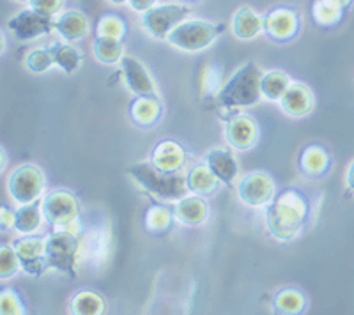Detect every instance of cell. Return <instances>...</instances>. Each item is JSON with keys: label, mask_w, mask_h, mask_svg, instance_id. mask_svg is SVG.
Here are the masks:
<instances>
[{"label": "cell", "mask_w": 354, "mask_h": 315, "mask_svg": "<svg viewBox=\"0 0 354 315\" xmlns=\"http://www.w3.org/2000/svg\"><path fill=\"white\" fill-rule=\"evenodd\" d=\"M306 204L298 191H286L268 207V227L274 238L289 241L301 231Z\"/></svg>", "instance_id": "cell-1"}, {"label": "cell", "mask_w": 354, "mask_h": 315, "mask_svg": "<svg viewBox=\"0 0 354 315\" xmlns=\"http://www.w3.org/2000/svg\"><path fill=\"white\" fill-rule=\"evenodd\" d=\"M128 174L142 188L163 200H179V198H185L189 191L186 178L176 174V172H165V170H160L158 166L147 165V163L129 166Z\"/></svg>", "instance_id": "cell-2"}, {"label": "cell", "mask_w": 354, "mask_h": 315, "mask_svg": "<svg viewBox=\"0 0 354 315\" xmlns=\"http://www.w3.org/2000/svg\"><path fill=\"white\" fill-rule=\"evenodd\" d=\"M262 77L264 75L261 73V69L254 62H248L241 69H238L234 77L223 85V89L218 94V102L223 106L254 105L262 96Z\"/></svg>", "instance_id": "cell-3"}, {"label": "cell", "mask_w": 354, "mask_h": 315, "mask_svg": "<svg viewBox=\"0 0 354 315\" xmlns=\"http://www.w3.org/2000/svg\"><path fill=\"white\" fill-rule=\"evenodd\" d=\"M220 27L205 20H185L169 34L167 41L185 52L204 50L216 39Z\"/></svg>", "instance_id": "cell-4"}, {"label": "cell", "mask_w": 354, "mask_h": 315, "mask_svg": "<svg viewBox=\"0 0 354 315\" xmlns=\"http://www.w3.org/2000/svg\"><path fill=\"white\" fill-rule=\"evenodd\" d=\"M46 266L55 267L61 273L75 276V260L78 254V241L68 231H57L44 242Z\"/></svg>", "instance_id": "cell-5"}, {"label": "cell", "mask_w": 354, "mask_h": 315, "mask_svg": "<svg viewBox=\"0 0 354 315\" xmlns=\"http://www.w3.org/2000/svg\"><path fill=\"white\" fill-rule=\"evenodd\" d=\"M189 9L183 4L154 6L142 15V25L158 39H165L179 23H183Z\"/></svg>", "instance_id": "cell-6"}, {"label": "cell", "mask_w": 354, "mask_h": 315, "mask_svg": "<svg viewBox=\"0 0 354 315\" xmlns=\"http://www.w3.org/2000/svg\"><path fill=\"white\" fill-rule=\"evenodd\" d=\"M44 178L41 170L34 165H21L9 178V193L11 197L21 204H30L39 198L43 191Z\"/></svg>", "instance_id": "cell-7"}, {"label": "cell", "mask_w": 354, "mask_h": 315, "mask_svg": "<svg viewBox=\"0 0 354 315\" xmlns=\"http://www.w3.org/2000/svg\"><path fill=\"white\" fill-rule=\"evenodd\" d=\"M8 28L17 39L28 41L48 34L52 28H55V20H53V17L43 15V12L30 8L9 18Z\"/></svg>", "instance_id": "cell-8"}, {"label": "cell", "mask_w": 354, "mask_h": 315, "mask_svg": "<svg viewBox=\"0 0 354 315\" xmlns=\"http://www.w3.org/2000/svg\"><path fill=\"white\" fill-rule=\"evenodd\" d=\"M43 216L52 225L68 227L71 225L78 216V204L71 193L66 191H53L46 195L43 200Z\"/></svg>", "instance_id": "cell-9"}, {"label": "cell", "mask_w": 354, "mask_h": 315, "mask_svg": "<svg viewBox=\"0 0 354 315\" xmlns=\"http://www.w3.org/2000/svg\"><path fill=\"white\" fill-rule=\"evenodd\" d=\"M239 197L248 206H266L273 200L274 184L268 175L264 174H250L241 181L238 188Z\"/></svg>", "instance_id": "cell-10"}, {"label": "cell", "mask_w": 354, "mask_h": 315, "mask_svg": "<svg viewBox=\"0 0 354 315\" xmlns=\"http://www.w3.org/2000/svg\"><path fill=\"white\" fill-rule=\"evenodd\" d=\"M122 71H124L126 84H128L129 90L135 93L137 96H156V89H154V82L151 75L147 73V69L142 62H138L135 57L126 55L121 61Z\"/></svg>", "instance_id": "cell-11"}, {"label": "cell", "mask_w": 354, "mask_h": 315, "mask_svg": "<svg viewBox=\"0 0 354 315\" xmlns=\"http://www.w3.org/2000/svg\"><path fill=\"white\" fill-rule=\"evenodd\" d=\"M15 251H17L20 264L24 269L30 275H39L46 269V248L44 242L37 238H27L20 239L15 245Z\"/></svg>", "instance_id": "cell-12"}, {"label": "cell", "mask_w": 354, "mask_h": 315, "mask_svg": "<svg viewBox=\"0 0 354 315\" xmlns=\"http://www.w3.org/2000/svg\"><path fill=\"white\" fill-rule=\"evenodd\" d=\"M227 140L236 149H250L257 142V126L250 117L238 115L227 126Z\"/></svg>", "instance_id": "cell-13"}, {"label": "cell", "mask_w": 354, "mask_h": 315, "mask_svg": "<svg viewBox=\"0 0 354 315\" xmlns=\"http://www.w3.org/2000/svg\"><path fill=\"white\" fill-rule=\"evenodd\" d=\"M282 102L283 110L294 117H303L314 106V96L308 87L301 84H290L287 93L283 94Z\"/></svg>", "instance_id": "cell-14"}, {"label": "cell", "mask_w": 354, "mask_h": 315, "mask_svg": "<svg viewBox=\"0 0 354 315\" xmlns=\"http://www.w3.org/2000/svg\"><path fill=\"white\" fill-rule=\"evenodd\" d=\"M55 30L62 39L73 43L87 36L88 21L80 11H66L55 20Z\"/></svg>", "instance_id": "cell-15"}, {"label": "cell", "mask_w": 354, "mask_h": 315, "mask_svg": "<svg viewBox=\"0 0 354 315\" xmlns=\"http://www.w3.org/2000/svg\"><path fill=\"white\" fill-rule=\"evenodd\" d=\"M185 162V151L176 142H161L153 153V165L165 172H176Z\"/></svg>", "instance_id": "cell-16"}, {"label": "cell", "mask_w": 354, "mask_h": 315, "mask_svg": "<svg viewBox=\"0 0 354 315\" xmlns=\"http://www.w3.org/2000/svg\"><path fill=\"white\" fill-rule=\"evenodd\" d=\"M264 28V21L257 12L248 8L239 9L232 18V32L239 39H254Z\"/></svg>", "instance_id": "cell-17"}, {"label": "cell", "mask_w": 354, "mask_h": 315, "mask_svg": "<svg viewBox=\"0 0 354 315\" xmlns=\"http://www.w3.org/2000/svg\"><path fill=\"white\" fill-rule=\"evenodd\" d=\"M207 166L221 182H232L238 175V163L225 149H213L207 153Z\"/></svg>", "instance_id": "cell-18"}, {"label": "cell", "mask_w": 354, "mask_h": 315, "mask_svg": "<svg viewBox=\"0 0 354 315\" xmlns=\"http://www.w3.org/2000/svg\"><path fill=\"white\" fill-rule=\"evenodd\" d=\"M298 28V20L292 11L287 9H278L266 18V30L274 37V39H289Z\"/></svg>", "instance_id": "cell-19"}, {"label": "cell", "mask_w": 354, "mask_h": 315, "mask_svg": "<svg viewBox=\"0 0 354 315\" xmlns=\"http://www.w3.org/2000/svg\"><path fill=\"white\" fill-rule=\"evenodd\" d=\"M176 216L186 225H201L207 218V206L201 197H185L177 204Z\"/></svg>", "instance_id": "cell-20"}, {"label": "cell", "mask_w": 354, "mask_h": 315, "mask_svg": "<svg viewBox=\"0 0 354 315\" xmlns=\"http://www.w3.org/2000/svg\"><path fill=\"white\" fill-rule=\"evenodd\" d=\"M220 179L213 174V170L207 165H198L192 169L186 175V182L192 193L197 195H209L218 188Z\"/></svg>", "instance_id": "cell-21"}, {"label": "cell", "mask_w": 354, "mask_h": 315, "mask_svg": "<svg viewBox=\"0 0 354 315\" xmlns=\"http://www.w3.org/2000/svg\"><path fill=\"white\" fill-rule=\"evenodd\" d=\"M93 52L96 59L103 64H115V62L122 61V45L121 39L109 36H97L94 41Z\"/></svg>", "instance_id": "cell-22"}, {"label": "cell", "mask_w": 354, "mask_h": 315, "mask_svg": "<svg viewBox=\"0 0 354 315\" xmlns=\"http://www.w3.org/2000/svg\"><path fill=\"white\" fill-rule=\"evenodd\" d=\"M289 78L287 75L278 73V71H271V73L264 75L261 82V90L262 96L266 99H271V102H280L283 97V94L289 89Z\"/></svg>", "instance_id": "cell-23"}, {"label": "cell", "mask_w": 354, "mask_h": 315, "mask_svg": "<svg viewBox=\"0 0 354 315\" xmlns=\"http://www.w3.org/2000/svg\"><path fill=\"white\" fill-rule=\"evenodd\" d=\"M41 223V213L37 204H24L20 209L15 213V229L20 234H30V232L37 231V227Z\"/></svg>", "instance_id": "cell-24"}, {"label": "cell", "mask_w": 354, "mask_h": 315, "mask_svg": "<svg viewBox=\"0 0 354 315\" xmlns=\"http://www.w3.org/2000/svg\"><path fill=\"white\" fill-rule=\"evenodd\" d=\"M50 52L53 55V62L61 69H64L66 73H73L80 68L82 57L75 46L71 45H53L50 46Z\"/></svg>", "instance_id": "cell-25"}, {"label": "cell", "mask_w": 354, "mask_h": 315, "mask_svg": "<svg viewBox=\"0 0 354 315\" xmlns=\"http://www.w3.org/2000/svg\"><path fill=\"white\" fill-rule=\"evenodd\" d=\"M131 115L138 124H153L160 115V105H158L156 97L144 96L133 103Z\"/></svg>", "instance_id": "cell-26"}, {"label": "cell", "mask_w": 354, "mask_h": 315, "mask_svg": "<svg viewBox=\"0 0 354 315\" xmlns=\"http://www.w3.org/2000/svg\"><path fill=\"white\" fill-rule=\"evenodd\" d=\"M105 310V303L94 292H80L75 296L71 303V312L77 315H96L103 314Z\"/></svg>", "instance_id": "cell-27"}, {"label": "cell", "mask_w": 354, "mask_h": 315, "mask_svg": "<svg viewBox=\"0 0 354 315\" xmlns=\"http://www.w3.org/2000/svg\"><path fill=\"white\" fill-rule=\"evenodd\" d=\"M342 15V6L335 0H317L314 6V17L321 25H333Z\"/></svg>", "instance_id": "cell-28"}, {"label": "cell", "mask_w": 354, "mask_h": 315, "mask_svg": "<svg viewBox=\"0 0 354 315\" xmlns=\"http://www.w3.org/2000/svg\"><path fill=\"white\" fill-rule=\"evenodd\" d=\"M328 165V154L321 147H308L301 156V166L308 174H321Z\"/></svg>", "instance_id": "cell-29"}, {"label": "cell", "mask_w": 354, "mask_h": 315, "mask_svg": "<svg viewBox=\"0 0 354 315\" xmlns=\"http://www.w3.org/2000/svg\"><path fill=\"white\" fill-rule=\"evenodd\" d=\"M25 66L32 73H44L46 69L55 66V62H53V55L50 48H37L28 53L27 59H25Z\"/></svg>", "instance_id": "cell-30"}, {"label": "cell", "mask_w": 354, "mask_h": 315, "mask_svg": "<svg viewBox=\"0 0 354 315\" xmlns=\"http://www.w3.org/2000/svg\"><path fill=\"white\" fill-rule=\"evenodd\" d=\"M305 307V299L296 291H283L277 296V308L283 314H298Z\"/></svg>", "instance_id": "cell-31"}, {"label": "cell", "mask_w": 354, "mask_h": 315, "mask_svg": "<svg viewBox=\"0 0 354 315\" xmlns=\"http://www.w3.org/2000/svg\"><path fill=\"white\" fill-rule=\"evenodd\" d=\"M18 266H20V259H18L17 251H15V247H2L0 250V278L6 280L9 276H12L18 271Z\"/></svg>", "instance_id": "cell-32"}, {"label": "cell", "mask_w": 354, "mask_h": 315, "mask_svg": "<svg viewBox=\"0 0 354 315\" xmlns=\"http://www.w3.org/2000/svg\"><path fill=\"white\" fill-rule=\"evenodd\" d=\"M122 34H124V25H122L119 18L105 17L97 23V36H109L121 39Z\"/></svg>", "instance_id": "cell-33"}, {"label": "cell", "mask_w": 354, "mask_h": 315, "mask_svg": "<svg viewBox=\"0 0 354 315\" xmlns=\"http://www.w3.org/2000/svg\"><path fill=\"white\" fill-rule=\"evenodd\" d=\"M170 220H172V216H170L169 211L161 209V207H154V209H151L149 214H147L145 223H147V227L153 229V231H163V229L169 227Z\"/></svg>", "instance_id": "cell-34"}, {"label": "cell", "mask_w": 354, "mask_h": 315, "mask_svg": "<svg viewBox=\"0 0 354 315\" xmlns=\"http://www.w3.org/2000/svg\"><path fill=\"white\" fill-rule=\"evenodd\" d=\"M0 314H24V307L18 301L17 294H12L11 291H4L0 296Z\"/></svg>", "instance_id": "cell-35"}, {"label": "cell", "mask_w": 354, "mask_h": 315, "mask_svg": "<svg viewBox=\"0 0 354 315\" xmlns=\"http://www.w3.org/2000/svg\"><path fill=\"white\" fill-rule=\"evenodd\" d=\"M28 4L36 11L43 12V15L55 17L57 12L62 9V6H64V0H30Z\"/></svg>", "instance_id": "cell-36"}, {"label": "cell", "mask_w": 354, "mask_h": 315, "mask_svg": "<svg viewBox=\"0 0 354 315\" xmlns=\"http://www.w3.org/2000/svg\"><path fill=\"white\" fill-rule=\"evenodd\" d=\"M128 4L133 11H137V12H140V15H144L145 11H149L151 8H154V6H156V0H128Z\"/></svg>", "instance_id": "cell-37"}, {"label": "cell", "mask_w": 354, "mask_h": 315, "mask_svg": "<svg viewBox=\"0 0 354 315\" xmlns=\"http://www.w3.org/2000/svg\"><path fill=\"white\" fill-rule=\"evenodd\" d=\"M2 225H4L6 229L15 225V213H9L8 209L2 211Z\"/></svg>", "instance_id": "cell-38"}, {"label": "cell", "mask_w": 354, "mask_h": 315, "mask_svg": "<svg viewBox=\"0 0 354 315\" xmlns=\"http://www.w3.org/2000/svg\"><path fill=\"white\" fill-rule=\"evenodd\" d=\"M347 186H349L351 190L354 191V162L351 163L349 169H347Z\"/></svg>", "instance_id": "cell-39"}, {"label": "cell", "mask_w": 354, "mask_h": 315, "mask_svg": "<svg viewBox=\"0 0 354 315\" xmlns=\"http://www.w3.org/2000/svg\"><path fill=\"white\" fill-rule=\"evenodd\" d=\"M335 2H338V4L342 6V8H346V6H347V4H349L351 0H335Z\"/></svg>", "instance_id": "cell-40"}, {"label": "cell", "mask_w": 354, "mask_h": 315, "mask_svg": "<svg viewBox=\"0 0 354 315\" xmlns=\"http://www.w3.org/2000/svg\"><path fill=\"white\" fill-rule=\"evenodd\" d=\"M109 2H112V4H117V6H119V4H124L126 0H109Z\"/></svg>", "instance_id": "cell-41"}, {"label": "cell", "mask_w": 354, "mask_h": 315, "mask_svg": "<svg viewBox=\"0 0 354 315\" xmlns=\"http://www.w3.org/2000/svg\"><path fill=\"white\" fill-rule=\"evenodd\" d=\"M17 2H30V0H17Z\"/></svg>", "instance_id": "cell-42"}]
</instances>
